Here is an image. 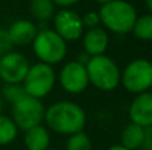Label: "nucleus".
Segmentation results:
<instances>
[{
	"label": "nucleus",
	"instance_id": "nucleus-1",
	"mask_svg": "<svg viewBox=\"0 0 152 150\" xmlns=\"http://www.w3.org/2000/svg\"><path fill=\"white\" fill-rule=\"evenodd\" d=\"M44 122L48 130L68 137L83 132L87 124V114L74 101H58L45 109Z\"/></svg>",
	"mask_w": 152,
	"mask_h": 150
},
{
	"label": "nucleus",
	"instance_id": "nucleus-2",
	"mask_svg": "<svg viewBox=\"0 0 152 150\" xmlns=\"http://www.w3.org/2000/svg\"><path fill=\"white\" fill-rule=\"evenodd\" d=\"M99 16L105 31L116 35H127L132 32L137 12L127 0H112L100 7Z\"/></svg>",
	"mask_w": 152,
	"mask_h": 150
},
{
	"label": "nucleus",
	"instance_id": "nucleus-3",
	"mask_svg": "<svg viewBox=\"0 0 152 150\" xmlns=\"http://www.w3.org/2000/svg\"><path fill=\"white\" fill-rule=\"evenodd\" d=\"M89 85L102 90L112 92L120 85L121 71L116 61L107 55L89 57L86 64Z\"/></svg>",
	"mask_w": 152,
	"mask_h": 150
},
{
	"label": "nucleus",
	"instance_id": "nucleus-4",
	"mask_svg": "<svg viewBox=\"0 0 152 150\" xmlns=\"http://www.w3.org/2000/svg\"><path fill=\"white\" fill-rule=\"evenodd\" d=\"M31 45L39 63L51 66L60 64L67 56V43L51 28L39 29Z\"/></svg>",
	"mask_w": 152,
	"mask_h": 150
},
{
	"label": "nucleus",
	"instance_id": "nucleus-5",
	"mask_svg": "<svg viewBox=\"0 0 152 150\" xmlns=\"http://www.w3.org/2000/svg\"><path fill=\"white\" fill-rule=\"evenodd\" d=\"M120 85L132 94L150 92L152 87V64L147 58L129 61L120 76Z\"/></svg>",
	"mask_w": 152,
	"mask_h": 150
},
{
	"label": "nucleus",
	"instance_id": "nucleus-6",
	"mask_svg": "<svg viewBox=\"0 0 152 150\" xmlns=\"http://www.w3.org/2000/svg\"><path fill=\"white\" fill-rule=\"evenodd\" d=\"M56 84V72L53 66L43 63L32 64L28 69L23 88L28 96L37 100L47 97Z\"/></svg>",
	"mask_w": 152,
	"mask_h": 150
},
{
	"label": "nucleus",
	"instance_id": "nucleus-7",
	"mask_svg": "<svg viewBox=\"0 0 152 150\" xmlns=\"http://www.w3.org/2000/svg\"><path fill=\"white\" fill-rule=\"evenodd\" d=\"M44 113L45 108L42 100L34 98L31 96H26L11 108V118L13 120L18 129L23 132L42 125L44 121Z\"/></svg>",
	"mask_w": 152,
	"mask_h": 150
},
{
	"label": "nucleus",
	"instance_id": "nucleus-8",
	"mask_svg": "<svg viewBox=\"0 0 152 150\" xmlns=\"http://www.w3.org/2000/svg\"><path fill=\"white\" fill-rule=\"evenodd\" d=\"M31 66L27 56L20 52H12L0 57V80L5 85L23 84Z\"/></svg>",
	"mask_w": 152,
	"mask_h": 150
},
{
	"label": "nucleus",
	"instance_id": "nucleus-9",
	"mask_svg": "<svg viewBox=\"0 0 152 150\" xmlns=\"http://www.w3.org/2000/svg\"><path fill=\"white\" fill-rule=\"evenodd\" d=\"M59 84L69 94L83 93L89 85L86 65L76 60L66 63L59 72Z\"/></svg>",
	"mask_w": 152,
	"mask_h": 150
},
{
	"label": "nucleus",
	"instance_id": "nucleus-10",
	"mask_svg": "<svg viewBox=\"0 0 152 150\" xmlns=\"http://www.w3.org/2000/svg\"><path fill=\"white\" fill-rule=\"evenodd\" d=\"M53 31L66 43H74L80 40L84 33V25L81 16L68 8H61L53 16Z\"/></svg>",
	"mask_w": 152,
	"mask_h": 150
},
{
	"label": "nucleus",
	"instance_id": "nucleus-11",
	"mask_svg": "<svg viewBox=\"0 0 152 150\" xmlns=\"http://www.w3.org/2000/svg\"><path fill=\"white\" fill-rule=\"evenodd\" d=\"M129 121L142 128L152 125V93L144 92L136 94L128 108Z\"/></svg>",
	"mask_w": 152,
	"mask_h": 150
},
{
	"label": "nucleus",
	"instance_id": "nucleus-12",
	"mask_svg": "<svg viewBox=\"0 0 152 150\" xmlns=\"http://www.w3.org/2000/svg\"><path fill=\"white\" fill-rule=\"evenodd\" d=\"M83 40V49L89 57L105 55L110 45V36L107 31L102 27L87 29L81 36Z\"/></svg>",
	"mask_w": 152,
	"mask_h": 150
},
{
	"label": "nucleus",
	"instance_id": "nucleus-13",
	"mask_svg": "<svg viewBox=\"0 0 152 150\" xmlns=\"http://www.w3.org/2000/svg\"><path fill=\"white\" fill-rule=\"evenodd\" d=\"M7 31L13 47H27L32 44L39 32V28L34 21L20 19V20L13 21Z\"/></svg>",
	"mask_w": 152,
	"mask_h": 150
},
{
	"label": "nucleus",
	"instance_id": "nucleus-14",
	"mask_svg": "<svg viewBox=\"0 0 152 150\" xmlns=\"http://www.w3.org/2000/svg\"><path fill=\"white\" fill-rule=\"evenodd\" d=\"M23 140L27 150H47L50 149L51 134L44 125H37L24 132Z\"/></svg>",
	"mask_w": 152,
	"mask_h": 150
},
{
	"label": "nucleus",
	"instance_id": "nucleus-15",
	"mask_svg": "<svg viewBox=\"0 0 152 150\" xmlns=\"http://www.w3.org/2000/svg\"><path fill=\"white\" fill-rule=\"evenodd\" d=\"M144 140V128L129 122L120 134V145L128 150H139Z\"/></svg>",
	"mask_w": 152,
	"mask_h": 150
},
{
	"label": "nucleus",
	"instance_id": "nucleus-16",
	"mask_svg": "<svg viewBox=\"0 0 152 150\" xmlns=\"http://www.w3.org/2000/svg\"><path fill=\"white\" fill-rule=\"evenodd\" d=\"M29 11L35 20L45 23L53 19L56 13V5L52 3V0H31Z\"/></svg>",
	"mask_w": 152,
	"mask_h": 150
},
{
	"label": "nucleus",
	"instance_id": "nucleus-17",
	"mask_svg": "<svg viewBox=\"0 0 152 150\" xmlns=\"http://www.w3.org/2000/svg\"><path fill=\"white\" fill-rule=\"evenodd\" d=\"M19 129L13 120L8 116L0 113V146L12 144L18 137Z\"/></svg>",
	"mask_w": 152,
	"mask_h": 150
},
{
	"label": "nucleus",
	"instance_id": "nucleus-18",
	"mask_svg": "<svg viewBox=\"0 0 152 150\" xmlns=\"http://www.w3.org/2000/svg\"><path fill=\"white\" fill-rule=\"evenodd\" d=\"M132 33L137 40L151 41L152 40V15L147 13L143 16H137L135 25L132 28Z\"/></svg>",
	"mask_w": 152,
	"mask_h": 150
},
{
	"label": "nucleus",
	"instance_id": "nucleus-19",
	"mask_svg": "<svg viewBox=\"0 0 152 150\" xmlns=\"http://www.w3.org/2000/svg\"><path fill=\"white\" fill-rule=\"evenodd\" d=\"M64 150H92V141L86 132H77L68 136Z\"/></svg>",
	"mask_w": 152,
	"mask_h": 150
},
{
	"label": "nucleus",
	"instance_id": "nucleus-20",
	"mask_svg": "<svg viewBox=\"0 0 152 150\" xmlns=\"http://www.w3.org/2000/svg\"><path fill=\"white\" fill-rule=\"evenodd\" d=\"M0 96H1L3 101H7L8 104L13 105V104H16L18 101H20L21 98H24L26 96H28V94L26 93L23 85L21 84H15V85H5V87L3 88Z\"/></svg>",
	"mask_w": 152,
	"mask_h": 150
},
{
	"label": "nucleus",
	"instance_id": "nucleus-21",
	"mask_svg": "<svg viewBox=\"0 0 152 150\" xmlns=\"http://www.w3.org/2000/svg\"><path fill=\"white\" fill-rule=\"evenodd\" d=\"M12 48H13V44L10 39L8 31L4 28H0V57L12 52Z\"/></svg>",
	"mask_w": 152,
	"mask_h": 150
},
{
	"label": "nucleus",
	"instance_id": "nucleus-22",
	"mask_svg": "<svg viewBox=\"0 0 152 150\" xmlns=\"http://www.w3.org/2000/svg\"><path fill=\"white\" fill-rule=\"evenodd\" d=\"M81 21H83L84 28H96L100 24L99 12H87L84 16H81Z\"/></svg>",
	"mask_w": 152,
	"mask_h": 150
},
{
	"label": "nucleus",
	"instance_id": "nucleus-23",
	"mask_svg": "<svg viewBox=\"0 0 152 150\" xmlns=\"http://www.w3.org/2000/svg\"><path fill=\"white\" fill-rule=\"evenodd\" d=\"M140 150H152V125L144 129V140Z\"/></svg>",
	"mask_w": 152,
	"mask_h": 150
},
{
	"label": "nucleus",
	"instance_id": "nucleus-24",
	"mask_svg": "<svg viewBox=\"0 0 152 150\" xmlns=\"http://www.w3.org/2000/svg\"><path fill=\"white\" fill-rule=\"evenodd\" d=\"M80 0H52V3L58 7H61V8H68L71 5H75L76 3H79Z\"/></svg>",
	"mask_w": 152,
	"mask_h": 150
},
{
	"label": "nucleus",
	"instance_id": "nucleus-25",
	"mask_svg": "<svg viewBox=\"0 0 152 150\" xmlns=\"http://www.w3.org/2000/svg\"><path fill=\"white\" fill-rule=\"evenodd\" d=\"M108 150H128L127 148H124L123 145H120V144H118V145H112L110 146V149Z\"/></svg>",
	"mask_w": 152,
	"mask_h": 150
},
{
	"label": "nucleus",
	"instance_id": "nucleus-26",
	"mask_svg": "<svg viewBox=\"0 0 152 150\" xmlns=\"http://www.w3.org/2000/svg\"><path fill=\"white\" fill-rule=\"evenodd\" d=\"M145 7H147V9L152 15V0H145Z\"/></svg>",
	"mask_w": 152,
	"mask_h": 150
},
{
	"label": "nucleus",
	"instance_id": "nucleus-27",
	"mask_svg": "<svg viewBox=\"0 0 152 150\" xmlns=\"http://www.w3.org/2000/svg\"><path fill=\"white\" fill-rule=\"evenodd\" d=\"M95 1L99 3V4H102V5H104V4H107V3L112 1V0H95Z\"/></svg>",
	"mask_w": 152,
	"mask_h": 150
},
{
	"label": "nucleus",
	"instance_id": "nucleus-28",
	"mask_svg": "<svg viewBox=\"0 0 152 150\" xmlns=\"http://www.w3.org/2000/svg\"><path fill=\"white\" fill-rule=\"evenodd\" d=\"M3 104H4V101H3L1 96H0V113H1V110H3Z\"/></svg>",
	"mask_w": 152,
	"mask_h": 150
},
{
	"label": "nucleus",
	"instance_id": "nucleus-29",
	"mask_svg": "<svg viewBox=\"0 0 152 150\" xmlns=\"http://www.w3.org/2000/svg\"><path fill=\"white\" fill-rule=\"evenodd\" d=\"M47 150H60V149H47Z\"/></svg>",
	"mask_w": 152,
	"mask_h": 150
},
{
	"label": "nucleus",
	"instance_id": "nucleus-30",
	"mask_svg": "<svg viewBox=\"0 0 152 150\" xmlns=\"http://www.w3.org/2000/svg\"><path fill=\"white\" fill-rule=\"evenodd\" d=\"M150 90H151V93H152V87H151V89H150Z\"/></svg>",
	"mask_w": 152,
	"mask_h": 150
},
{
	"label": "nucleus",
	"instance_id": "nucleus-31",
	"mask_svg": "<svg viewBox=\"0 0 152 150\" xmlns=\"http://www.w3.org/2000/svg\"><path fill=\"white\" fill-rule=\"evenodd\" d=\"M151 64H152V61H151Z\"/></svg>",
	"mask_w": 152,
	"mask_h": 150
}]
</instances>
